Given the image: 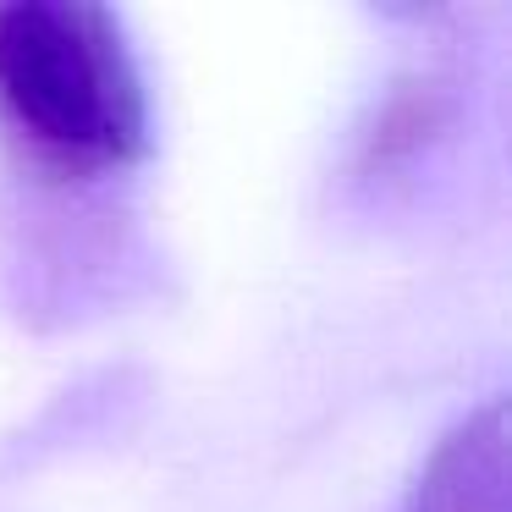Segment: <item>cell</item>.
<instances>
[{
	"mask_svg": "<svg viewBox=\"0 0 512 512\" xmlns=\"http://www.w3.org/2000/svg\"><path fill=\"white\" fill-rule=\"evenodd\" d=\"M0 105L67 166L149 149V94L122 17L94 0H0Z\"/></svg>",
	"mask_w": 512,
	"mask_h": 512,
	"instance_id": "cell-1",
	"label": "cell"
},
{
	"mask_svg": "<svg viewBox=\"0 0 512 512\" xmlns=\"http://www.w3.org/2000/svg\"><path fill=\"white\" fill-rule=\"evenodd\" d=\"M507 485V408L501 397H490L435 441L419 479L408 485L402 512H512Z\"/></svg>",
	"mask_w": 512,
	"mask_h": 512,
	"instance_id": "cell-2",
	"label": "cell"
},
{
	"mask_svg": "<svg viewBox=\"0 0 512 512\" xmlns=\"http://www.w3.org/2000/svg\"><path fill=\"white\" fill-rule=\"evenodd\" d=\"M446 111H452L446 83L424 78V72H419V78L391 83V94L375 105L364 138H358V171H364V177H380V171L413 160L446 127Z\"/></svg>",
	"mask_w": 512,
	"mask_h": 512,
	"instance_id": "cell-3",
	"label": "cell"
}]
</instances>
